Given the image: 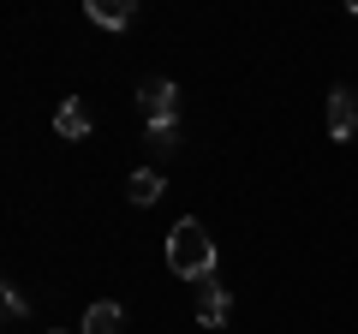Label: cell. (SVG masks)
<instances>
[{"label":"cell","mask_w":358,"mask_h":334,"mask_svg":"<svg viewBox=\"0 0 358 334\" xmlns=\"http://www.w3.org/2000/svg\"><path fill=\"white\" fill-rule=\"evenodd\" d=\"M120 322H126V310H120L114 298H96V305L84 310V334H120Z\"/></svg>","instance_id":"obj_7"},{"label":"cell","mask_w":358,"mask_h":334,"mask_svg":"<svg viewBox=\"0 0 358 334\" xmlns=\"http://www.w3.org/2000/svg\"><path fill=\"white\" fill-rule=\"evenodd\" d=\"M162 191H167L162 167H138V173H131V185H126V197H131V203H138V209H150V203H155V197H162Z\"/></svg>","instance_id":"obj_6"},{"label":"cell","mask_w":358,"mask_h":334,"mask_svg":"<svg viewBox=\"0 0 358 334\" xmlns=\"http://www.w3.org/2000/svg\"><path fill=\"white\" fill-rule=\"evenodd\" d=\"M150 150L155 155H173L179 150V126H150Z\"/></svg>","instance_id":"obj_9"},{"label":"cell","mask_w":358,"mask_h":334,"mask_svg":"<svg viewBox=\"0 0 358 334\" xmlns=\"http://www.w3.org/2000/svg\"><path fill=\"white\" fill-rule=\"evenodd\" d=\"M227 317H233L227 286H221V281H203V286H197V322H203V328H221Z\"/></svg>","instance_id":"obj_4"},{"label":"cell","mask_w":358,"mask_h":334,"mask_svg":"<svg viewBox=\"0 0 358 334\" xmlns=\"http://www.w3.org/2000/svg\"><path fill=\"white\" fill-rule=\"evenodd\" d=\"M54 131H60V138H90V108L84 102H60L54 108Z\"/></svg>","instance_id":"obj_8"},{"label":"cell","mask_w":358,"mask_h":334,"mask_svg":"<svg viewBox=\"0 0 358 334\" xmlns=\"http://www.w3.org/2000/svg\"><path fill=\"white\" fill-rule=\"evenodd\" d=\"M167 269L179 275V281H215V239H209V227L197 215L173 221V233H167Z\"/></svg>","instance_id":"obj_1"},{"label":"cell","mask_w":358,"mask_h":334,"mask_svg":"<svg viewBox=\"0 0 358 334\" xmlns=\"http://www.w3.org/2000/svg\"><path fill=\"white\" fill-rule=\"evenodd\" d=\"M138 108H143L150 126H179V84L173 78H150L138 90Z\"/></svg>","instance_id":"obj_2"},{"label":"cell","mask_w":358,"mask_h":334,"mask_svg":"<svg viewBox=\"0 0 358 334\" xmlns=\"http://www.w3.org/2000/svg\"><path fill=\"white\" fill-rule=\"evenodd\" d=\"M329 138L334 143H352L358 138V96L346 90V84H341V90H329Z\"/></svg>","instance_id":"obj_3"},{"label":"cell","mask_w":358,"mask_h":334,"mask_svg":"<svg viewBox=\"0 0 358 334\" xmlns=\"http://www.w3.org/2000/svg\"><path fill=\"white\" fill-rule=\"evenodd\" d=\"M48 334H60V328H48Z\"/></svg>","instance_id":"obj_10"},{"label":"cell","mask_w":358,"mask_h":334,"mask_svg":"<svg viewBox=\"0 0 358 334\" xmlns=\"http://www.w3.org/2000/svg\"><path fill=\"white\" fill-rule=\"evenodd\" d=\"M84 13L96 18L102 30H126L131 18H138V6H131V0H84Z\"/></svg>","instance_id":"obj_5"}]
</instances>
